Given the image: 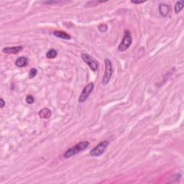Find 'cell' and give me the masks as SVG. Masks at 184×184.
<instances>
[{"mask_svg":"<svg viewBox=\"0 0 184 184\" xmlns=\"http://www.w3.org/2000/svg\"><path fill=\"white\" fill-rule=\"evenodd\" d=\"M81 58H82L83 61L89 66V68H91V70L96 71L97 69H98V61H97L94 58H93L91 56H90L89 54L86 53H81Z\"/></svg>","mask_w":184,"mask_h":184,"instance_id":"4","label":"cell"},{"mask_svg":"<svg viewBox=\"0 0 184 184\" xmlns=\"http://www.w3.org/2000/svg\"><path fill=\"white\" fill-rule=\"evenodd\" d=\"M58 52L57 50H55V49H50L46 53V58H49V59H51V58H55L57 56Z\"/></svg>","mask_w":184,"mask_h":184,"instance_id":"13","label":"cell"},{"mask_svg":"<svg viewBox=\"0 0 184 184\" xmlns=\"http://www.w3.org/2000/svg\"><path fill=\"white\" fill-rule=\"evenodd\" d=\"M23 50L22 46H15V47H7L2 49V52L7 54H17Z\"/></svg>","mask_w":184,"mask_h":184,"instance_id":"7","label":"cell"},{"mask_svg":"<svg viewBox=\"0 0 184 184\" xmlns=\"http://www.w3.org/2000/svg\"><path fill=\"white\" fill-rule=\"evenodd\" d=\"M131 2L133 3V4H141V3H144V1H131Z\"/></svg>","mask_w":184,"mask_h":184,"instance_id":"18","label":"cell"},{"mask_svg":"<svg viewBox=\"0 0 184 184\" xmlns=\"http://www.w3.org/2000/svg\"><path fill=\"white\" fill-rule=\"evenodd\" d=\"M98 29L102 33H105V32L107 31L108 27L106 24H101L98 26Z\"/></svg>","mask_w":184,"mask_h":184,"instance_id":"15","label":"cell"},{"mask_svg":"<svg viewBox=\"0 0 184 184\" xmlns=\"http://www.w3.org/2000/svg\"><path fill=\"white\" fill-rule=\"evenodd\" d=\"M25 101L28 104H32L34 103L35 98L33 97V96H32V95H27V96H26Z\"/></svg>","mask_w":184,"mask_h":184,"instance_id":"16","label":"cell"},{"mask_svg":"<svg viewBox=\"0 0 184 184\" xmlns=\"http://www.w3.org/2000/svg\"><path fill=\"white\" fill-rule=\"evenodd\" d=\"M37 73H38V70L36 68H31L29 72V78L30 79H33L37 75Z\"/></svg>","mask_w":184,"mask_h":184,"instance_id":"14","label":"cell"},{"mask_svg":"<svg viewBox=\"0 0 184 184\" xmlns=\"http://www.w3.org/2000/svg\"><path fill=\"white\" fill-rule=\"evenodd\" d=\"M53 35L55 37L61 39H63V40H70L71 37L70 36V35H68V33H66L65 32L63 31H54L53 32Z\"/></svg>","mask_w":184,"mask_h":184,"instance_id":"9","label":"cell"},{"mask_svg":"<svg viewBox=\"0 0 184 184\" xmlns=\"http://www.w3.org/2000/svg\"><path fill=\"white\" fill-rule=\"evenodd\" d=\"M184 6V1H177L176 4H175L174 7V11L176 14H178L179 12L183 10Z\"/></svg>","mask_w":184,"mask_h":184,"instance_id":"12","label":"cell"},{"mask_svg":"<svg viewBox=\"0 0 184 184\" xmlns=\"http://www.w3.org/2000/svg\"><path fill=\"white\" fill-rule=\"evenodd\" d=\"M169 6L167 4H161L159 6V12H160V15L162 16V17H166L169 13Z\"/></svg>","mask_w":184,"mask_h":184,"instance_id":"10","label":"cell"},{"mask_svg":"<svg viewBox=\"0 0 184 184\" xmlns=\"http://www.w3.org/2000/svg\"><path fill=\"white\" fill-rule=\"evenodd\" d=\"M5 105V102L3 99H0V108H3Z\"/></svg>","mask_w":184,"mask_h":184,"instance_id":"17","label":"cell"},{"mask_svg":"<svg viewBox=\"0 0 184 184\" xmlns=\"http://www.w3.org/2000/svg\"><path fill=\"white\" fill-rule=\"evenodd\" d=\"M88 145H89V142L88 141H82V142H79L76 145L67 150L63 156H64L65 158H69V157H73L74 155H77L78 153L84 151L85 149L88 148Z\"/></svg>","mask_w":184,"mask_h":184,"instance_id":"1","label":"cell"},{"mask_svg":"<svg viewBox=\"0 0 184 184\" xmlns=\"http://www.w3.org/2000/svg\"><path fill=\"white\" fill-rule=\"evenodd\" d=\"M38 115L42 119H48L52 115V111L48 108H43L39 111Z\"/></svg>","mask_w":184,"mask_h":184,"instance_id":"8","label":"cell"},{"mask_svg":"<svg viewBox=\"0 0 184 184\" xmlns=\"http://www.w3.org/2000/svg\"><path fill=\"white\" fill-rule=\"evenodd\" d=\"M104 63H105V70H104L103 79H102V84L106 85L110 81L113 73V68L111 61L108 58L104 60Z\"/></svg>","mask_w":184,"mask_h":184,"instance_id":"2","label":"cell"},{"mask_svg":"<svg viewBox=\"0 0 184 184\" xmlns=\"http://www.w3.org/2000/svg\"><path fill=\"white\" fill-rule=\"evenodd\" d=\"M28 60L26 57H19L16 60L15 65L16 66L19 67V68H22V67H24L27 65Z\"/></svg>","mask_w":184,"mask_h":184,"instance_id":"11","label":"cell"},{"mask_svg":"<svg viewBox=\"0 0 184 184\" xmlns=\"http://www.w3.org/2000/svg\"><path fill=\"white\" fill-rule=\"evenodd\" d=\"M132 42V39L130 35V32L125 31V36H124L122 40L121 43L119 44V47H118V50L121 51V52L125 51L130 47Z\"/></svg>","mask_w":184,"mask_h":184,"instance_id":"6","label":"cell"},{"mask_svg":"<svg viewBox=\"0 0 184 184\" xmlns=\"http://www.w3.org/2000/svg\"><path fill=\"white\" fill-rule=\"evenodd\" d=\"M109 142L107 140H104L103 142H101L99 143L97 145L93 148L91 151L89 152V155L92 157H98L101 156L104 153L105 150L109 145Z\"/></svg>","mask_w":184,"mask_h":184,"instance_id":"3","label":"cell"},{"mask_svg":"<svg viewBox=\"0 0 184 184\" xmlns=\"http://www.w3.org/2000/svg\"><path fill=\"white\" fill-rule=\"evenodd\" d=\"M93 88H94V84L93 83H88L86 86L84 88V89L81 91L80 96L79 98V103H84V102L87 99V98L90 96L91 92L93 91Z\"/></svg>","mask_w":184,"mask_h":184,"instance_id":"5","label":"cell"}]
</instances>
